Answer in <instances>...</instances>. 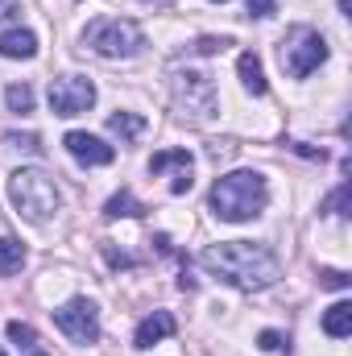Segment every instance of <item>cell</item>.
<instances>
[{
    "label": "cell",
    "instance_id": "30bf717a",
    "mask_svg": "<svg viewBox=\"0 0 352 356\" xmlns=\"http://www.w3.org/2000/svg\"><path fill=\"white\" fill-rule=\"evenodd\" d=\"M166 170H175V182H170V191L175 195H186L191 191V170H195V158L186 154V149H162V154H154L150 158V175H166Z\"/></svg>",
    "mask_w": 352,
    "mask_h": 356
},
{
    "label": "cell",
    "instance_id": "7402d4cb",
    "mask_svg": "<svg viewBox=\"0 0 352 356\" xmlns=\"http://www.w3.org/2000/svg\"><path fill=\"white\" fill-rule=\"evenodd\" d=\"M319 286H323V290H349L352 277L340 273V269H319Z\"/></svg>",
    "mask_w": 352,
    "mask_h": 356
},
{
    "label": "cell",
    "instance_id": "5b68a950",
    "mask_svg": "<svg viewBox=\"0 0 352 356\" xmlns=\"http://www.w3.org/2000/svg\"><path fill=\"white\" fill-rule=\"evenodd\" d=\"M278 58H282V71H286L290 79H307L315 67L328 63V42H323L319 29H311V25H294V29L282 38Z\"/></svg>",
    "mask_w": 352,
    "mask_h": 356
},
{
    "label": "cell",
    "instance_id": "9a60e30c",
    "mask_svg": "<svg viewBox=\"0 0 352 356\" xmlns=\"http://www.w3.org/2000/svg\"><path fill=\"white\" fill-rule=\"evenodd\" d=\"M108 133L120 137V141H137V137L145 133V120H141L137 112H112V116H108Z\"/></svg>",
    "mask_w": 352,
    "mask_h": 356
},
{
    "label": "cell",
    "instance_id": "e0dca14e",
    "mask_svg": "<svg viewBox=\"0 0 352 356\" xmlns=\"http://www.w3.org/2000/svg\"><path fill=\"white\" fill-rule=\"evenodd\" d=\"M4 336H8V344H13L17 353H29V356H46V353H38V332H33L29 323H21V319H13V323L4 327Z\"/></svg>",
    "mask_w": 352,
    "mask_h": 356
},
{
    "label": "cell",
    "instance_id": "3957f363",
    "mask_svg": "<svg viewBox=\"0 0 352 356\" xmlns=\"http://www.w3.org/2000/svg\"><path fill=\"white\" fill-rule=\"evenodd\" d=\"M8 199H13L17 216H25L29 224H46L63 207V191H58L54 175H46L38 166H21L8 175Z\"/></svg>",
    "mask_w": 352,
    "mask_h": 356
},
{
    "label": "cell",
    "instance_id": "52a82bcc",
    "mask_svg": "<svg viewBox=\"0 0 352 356\" xmlns=\"http://www.w3.org/2000/svg\"><path fill=\"white\" fill-rule=\"evenodd\" d=\"M54 323L67 340L75 344H95L99 340V307L91 298H71L54 311Z\"/></svg>",
    "mask_w": 352,
    "mask_h": 356
},
{
    "label": "cell",
    "instance_id": "7c38bea8",
    "mask_svg": "<svg viewBox=\"0 0 352 356\" xmlns=\"http://www.w3.org/2000/svg\"><path fill=\"white\" fill-rule=\"evenodd\" d=\"M0 54L4 58H33L38 54V38L29 29H4L0 33Z\"/></svg>",
    "mask_w": 352,
    "mask_h": 356
},
{
    "label": "cell",
    "instance_id": "7a4b0ae2",
    "mask_svg": "<svg viewBox=\"0 0 352 356\" xmlns=\"http://www.w3.org/2000/svg\"><path fill=\"white\" fill-rule=\"evenodd\" d=\"M265 203H269V186H265V175H257V170H232V175L216 178V186L207 195L211 216L224 224H245V220L262 216Z\"/></svg>",
    "mask_w": 352,
    "mask_h": 356
},
{
    "label": "cell",
    "instance_id": "8992f818",
    "mask_svg": "<svg viewBox=\"0 0 352 356\" xmlns=\"http://www.w3.org/2000/svg\"><path fill=\"white\" fill-rule=\"evenodd\" d=\"M170 99H175V112L182 120H211L216 108H220V95H216V83L211 75L203 71H178L170 79Z\"/></svg>",
    "mask_w": 352,
    "mask_h": 356
},
{
    "label": "cell",
    "instance_id": "ffe728a7",
    "mask_svg": "<svg viewBox=\"0 0 352 356\" xmlns=\"http://www.w3.org/2000/svg\"><path fill=\"white\" fill-rule=\"evenodd\" d=\"M349 199H352V186H349V182H340V186L328 195L323 211H332V216H349Z\"/></svg>",
    "mask_w": 352,
    "mask_h": 356
},
{
    "label": "cell",
    "instance_id": "ba28073f",
    "mask_svg": "<svg viewBox=\"0 0 352 356\" xmlns=\"http://www.w3.org/2000/svg\"><path fill=\"white\" fill-rule=\"evenodd\" d=\"M95 104V83L83 75H63L50 83V108L54 116H79Z\"/></svg>",
    "mask_w": 352,
    "mask_h": 356
},
{
    "label": "cell",
    "instance_id": "5bb4252c",
    "mask_svg": "<svg viewBox=\"0 0 352 356\" xmlns=\"http://www.w3.org/2000/svg\"><path fill=\"white\" fill-rule=\"evenodd\" d=\"M104 216H108V220H120V216H125V220H137V216H145V203H137L133 191H116V195L104 203Z\"/></svg>",
    "mask_w": 352,
    "mask_h": 356
},
{
    "label": "cell",
    "instance_id": "6da1fadb",
    "mask_svg": "<svg viewBox=\"0 0 352 356\" xmlns=\"http://www.w3.org/2000/svg\"><path fill=\"white\" fill-rule=\"evenodd\" d=\"M199 266L207 273H216L220 282L237 286V290H265L282 273L278 257L265 245H253V241H220V245L203 249Z\"/></svg>",
    "mask_w": 352,
    "mask_h": 356
},
{
    "label": "cell",
    "instance_id": "d4e9b609",
    "mask_svg": "<svg viewBox=\"0 0 352 356\" xmlns=\"http://www.w3.org/2000/svg\"><path fill=\"white\" fill-rule=\"evenodd\" d=\"M278 0H249V17H273Z\"/></svg>",
    "mask_w": 352,
    "mask_h": 356
},
{
    "label": "cell",
    "instance_id": "4fadbf2b",
    "mask_svg": "<svg viewBox=\"0 0 352 356\" xmlns=\"http://www.w3.org/2000/svg\"><path fill=\"white\" fill-rule=\"evenodd\" d=\"M237 71H241V83H245L249 95H265V91H269V83H265V67H262V58H257L253 50H245V54L237 58Z\"/></svg>",
    "mask_w": 352,
    "mask_h": 356
},
{
    "label": "cell",
    "instance_id": "9c48e42d",
    "mask_svg": "<svg viewBox=\"0 0 352 356\" xmlns=\"http://www.w3.org/2000/svg\"><path fill=\"white\" fill-rule=\"evenodd\" d=\"M63 145H67V154L79 162V166H108L112 158H116V149L108 145V141H99V137H91V133H67L63 137Z\"/></svg>",
    "mask_w": 352,
    "mask_h": 356
},
{
    "label": "cell",
    "instance_id": "d6986e66",
    "mask_svg": "<svg viewBox=\"0 0 352 356\" xmlns=\"http://www.w3.org/2000/svg\"><path fill=\"white\" fill-rule=\"evenodd\" d=\"M4 99H8L13 112H33V88L29 83H13V88L4 91Z\"/></svg>",
    "mask_w": 352,
    "mask_h": 356
},
{
    "label": "cell",
    "instance_id": "cb8c5ba5",
    "mask_svg": "<svg viewBox=\"0 0 352 356\" xmlns=\"http://www.w3.org/2000/svg\"><path fill=\"white\" fill-rule=\"evenodd\" d=\"M4 141H8V145H13V149H33V154H38V149H42V141H38V137H33V133H25V137H21V133H8V137H4Z\"/></svg>",
    "mask_w": 352,
    "mask_h": 356
},
{
    "label": "cell",
    "instance_id": "ac0fdd59",
    "mask_svg": "<svg viewBox=\"0 0 352 356\" xmlns=\"http://www.w3.org/2000/svg\"><path fill=\"white\" fill-rule=\"evenodd\" d=\"M21 266H25V245L13 241V236H0V277L17 273Z\"/></svg>",
    "mask_w": 352,
    "mask_h": 356
},
{
    "label": "cell",
    "instance_id": "603a6c76",
    "mask_svg": "<svg viewBox=\"0 0 352 356\" xmlns=\"http://www.w3.org/2000/svg\"><path fill=\"white\" fill-rule=\"evenodd\" d=\"M232 42L228 38H199L195 46H191V54H220V50H228Z\"/></svg>",
    "mask_w": 352,
    "mask_h": 356
},
{
    "label": "cell",
    "instance_id": "277c9868",
    "mask_svg": "<svg viewBox=\"0 0 352 356\" xmlns=\"http://www.w3.org/2000/svg\"><path fill=\"white\" fill-rule=\"evenodd\" d=\"M83 46L95 50L99 58H133L145 46V33L137 29V21L125 17H99L83 29Z\"/></svg>",
    "mask_w": 352,
    "mask_h": 356
},
{
    "label": "cell",
    "instance_id": "44dd1931",
    "mask_svg": "<svg viewBox=\"0 0 352 356\" xmlns=\"http://www.w3.org/2000/svg\"><path fill=\"white\" fill-rule=\"evenodd\" d=\"M257 344H262V353H290V336H282V332H262L257 336Z\"/></svg>",
    "mask_w": 352,
    "mask_h": 356
},
{
    "label": "cell",
    "instance_id": "8fae6325",
    "mask_svg": "<svg viewBox=\"0 0 352 356\" xmlns=\"http://www.w3.org/2000/svg\"><path fill=\"white\" fill-rule=\"evenodd\" d=\"M175 315L170 311H154V315H145L141 323H137V332H133V344L137 348H154L158 340H166V336H175Z\"/></svg>",
    "mask_w": 352,
    "mask_h": 356
},
{
    "label": "cell",
    "instance_id": "2e32d148",
    "mask_svg": "<svg viewBox=\"0 0 352 356\" xmlns=\"http://www.w3.org/2000/svg\"><path fill=\"white\" fill-rule=\"evenodd\" d=\"M323 332H328L332 340L352 336V302H336V307H328V315H323Z\"/></svg>",
    "mask_w": 352,
    "mask_h": 356
}]
</instances>
